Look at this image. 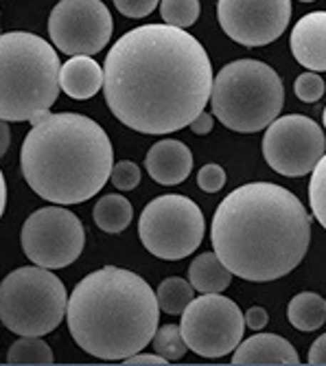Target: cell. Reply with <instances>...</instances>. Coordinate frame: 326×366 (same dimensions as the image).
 <instances>
[{
  "label": "cell",
  "mask_w": 326,
  "mask_h": 366,
  "mask_svg": "<svg viewBox=\"0 0 326 366\" xmlns=\"http://www.w3.org/2000/svg\"><path fill=\"white\" fill-rule=\"evenodd\" d=\"M106 104L141 134H171L198 119L213 94V64L200 40L171 24H143L106 57Z\"/></svg>",
  "instance_id": "6da1fadb"
},
{
  "label": "cell",
  "mask_w": 326,
  "mask_h": 366,
  "mask_svg": "<svg viewBox=\"0 0 326 366\" xmlns=\"http://www.w3.org/2000/svg\"><path fill=\"white\" fill-rule=\"evenodd\" d=\"M210 239L233 274L270 283L296 270L305 259L311 244V215L289 189L250 182L219 202Z\"/></svg>",
  "instance_id": "7a4b0ae2"
},
{
  "label": "cell",
  "mask_w": 326,
  "mask_h": 366,
  "mask_svg": "<svg viewBox=\"0 0 326 366\" xmlns=\"http://www.w3.org/2000/svg\"><path fill=\"white\" fill-rule=\"evenodd\" d=\"M20 167L26 184L46 202L81 204L110 180L114 149L96 121L77 112H46L24 137Z\"/></svg>",
  "instance_id": "3957f363"
},
{
  "label": "cell",
  "mask_w": 326,
  "mask_h": 366,
  "mask_svg": "<svg viewBox=\"0 0 326 366\" xmlns=\"http://www.w3.org/2000/svg\"><path fill=\"white\" fill-rule=\"evenodd\" d=\"M66 320L73 340L86 353L123 362L153 342L158 294L136 272L106 265L75 285Z\"/></svg>",
  "instance_id": "277c9868"
},
{
  "label": "cell",
  "mask_w": 326,
  "mask_h": 366,
  "mask_svg": "<svg viewBox=\"0 0 326 366\" xmlns=\"http://www.w3.org/2000/svg\"><path fill=\"white\" fill-rule=\"evenodd\" d=\"M61 64L36 33L11 31L0 38V117L38 123L57 102Z\"/></svg>",
  "instance_id": "5b68a950"
},
{
  "label": "cell",
  "mask_w": 326,
  "mask_h": 366,
  "mask_svg": "<svg viewBox=\"0 0 326 366\" xmlns=\"http://www.w3.org/2000/svg\"><path fill=\"white\" fill-rule=\"evenodd\" d=\"M210 106L228 129L254 134L278 119L285 106L282 79L258 59H235L217 73Z\"/></svg>",
  "instance_id": "8992f818"
},
{
  "label": "cell",
  "mask_w": 326,
  "mask_h": 366,
  "mask_svg": "<svg viewBox=\"0 0 326 366\" xmlns=\"http://www.w3.org/2000/svg\"><path fill=\"white\" fill-rule=\"evenodd\" d=\"M63 283L42 265L9 272L0 285V320L18 336H46L66 318Z\"/></svg>",
  "instance_id": "52a82bcc"
},
{
  "label": "cell",
  "mask_w": 326,
  "mask_h": 366,
  "mask_svg": "<svg viewBox=\"0 0 326 366\" xmlns=\"http://www.w3.org/2000/svg\"><path fill=\"white\" fill-rule=\"evenodd\" d=\"M204 213L186 195H160L145 207L138 235L158 259L178 261L200 248L204 239Z\"/></svg>",
  "instance_id": "ba28073f"
},
{
  "label": "cell",
  "mask_w": 326,
  "mask_h": 366,
  "mask_svg": "<svg viewBox=\"0 0 326 366\" xmlns=\"http://www.w3.org/2000/svg\"><path fill=\"white\" fill-rule=\"evenodd\" d=\"M245 316L239 305L221 294H202L182 312L180 329L193 353L202 357H223L243 342Z\"/></svg>",
  "instance_id": "9c48e42d"
},
{
  "label": "cell",
  "mask_w": 326,
  "mask_h": 366,
  "mask_svg": "<svg viewBox=\"0 0 326 366\" xmlns=\"http://www.w3.org/2000/svg\"><path fill=\"white\" fill-rule=\"evenodd\" d=\"M20 239L31 263L59 270L79 259L86 246V230L73 211L46 207L26 217Z\"/></svg>",
  "instance_id": "30bf717a"
},
{
  "label": "cell",
  "mask_w": 326,
  "mask_h": 366,
  "mask_svg": "<svg viewBox=\"0 0 326 366\" xmlns=\"http://www.w3.org/2000/svg\"><path fill=\"white\" fill-rule=\"evenodd\" d=\"M326 152L322 127L305 114L278 117L263 137V156L285 178H302L315 169Z\"/></svg>",
  "instance_id": "8fae6325"
},
{
  "label": "cell",
  "mask_w": 326,
  "mask_h": 366,
  "mask_svg": "<svg viewBox=\"0 0 326 366\" xmlns=\"http://www.w3.org/2000/svg\"><path fill=\"white\" fill-rule=\"evenodd\" d=\"M112 16L101 0H59L49 16V36L59 53L94 55L112 38Z\"/></svg>",
  "instance_id": "7c38bea8"
},
{
  "label": "cell",
  "mask_w": 326,
  "mask_h": 366,
  "mask_svg": "<svg viewBox=\"0 0 326 366\" xmlns=\"http://www.w3.org/2000/svg\"><path fill=\"white\" fill-rule=\"evenodd\" d=\"M217 18L223 33L243 46L278 40L291 18V0H219Z\"/></svg>",
  "instance_id": "4fadbf2b"
},
{
  "label": "cell",
  "mask_w": 326,
  "mask_h": 366,
  "mask_svg": "<svg viewBox=\"0 0 326 366\" xmlns=\"http://www.w3.org/2000/svg\"><path fill=\"white\" fill-rule=\"evenodd\" d=\"M291 53L300 66L313 73H326V11L302 16L291 29Z\"/></svg>",
  "instance_id": "5bb4252c"
},
{
  "label": "cell",
  "mask_w": 326,
  "mask_h": 366,
  "mask_svg": "<svg viewBox=\"0 0 326 366\" xmlns=\"http://www.w3.org/2000/svg\"><path fill=\"white\" fill-rule=\"evenodd\" d=\"M147 174L165 187H175L190 176L193 169V154L190 149L173 139L158 141L145 158Z\"/></svg>",
  "instance_id": "9a60e30c"
},
{
  "label": "cell",
  "mask_w": 326,
  "mask_h": 366,
  "mask_svg": "<svg viewBox=\"0 0 326 366\" xmlns=\"http://www.w3.org/2000/svg\"><path fill=\"white\" fill-rule=\"evenodd\" d=\"M59 84L71 99L83 102L106 86V71L90 55H73L61 66Z\"/></svg>",
  "instance_id": "2e32d148"
},
{
  "label": "cell",
  "mask_w": 326,
  "mask_h": 366,
  "mask_svg": "<svg viewBox=\"0 0 326 366\" xmlns=\"http://www.w3.org/2000/svg\"><path fill=\"white\" fill-rule=\"evenodd\" d=\"M300 357L289 340L276 334H256L243 340L233 355V364H298Z\"/></svg>",
  "instance_id": "e0dca14e"
},
{
  "label": "cell",
  "mask_w": 326,
  "mask_h": 366,
  "mask_svg": "<svg viewBox=\"0 0 326 366\" xmlns=\"http://www.w3.org/2000/svg\"><path fill=\"white\" fill-rule=\"evenodd\" d=\"M188 281L202 294H221L233 283V272L225 268L217 252H204L190 263Z\"/></svg>",
  "instance_id": "ac0fdd59"
},
{
  "label": "cell",
  "mask_w": 326,
  "mask_h": 366,
  "mask_svg": "<svg viewBox=\"0 0 326 366\" xmlns=\"http://www.w3.org/2000/svg\"><path fill=\"white\" fill-rule=\"evenodd\" d=\"M287 318L298 331H315L326 322V301L315 292H300L289 301Z\"/></svg>",
  "instance_id": "d6986e66"
},
{
  "label": "cell",
  "mask_w": 326,
  "mask_h": 366,
  "mask_svg": "<svg viewBox=\"0 0 326 366\" xmlns=\"http://www.w3.org/2000/svg\"><path fill=\"white\" fill-rule=\"evenodd\" d=\"M94 224L103 232H123L134 217V209L129 199L118 193H108L94 204Z\"/></svg>",
  "instance_id": "ffe728a7"
},
{
  "label": "cell",
  "mask_w": 326,
  "mask_h": 366,
  "mask_svg": "<svg viewBox=\"0 0 326 366\" xmlns=\"http://www.w3.org/2000/svg\"><path fill=\"white\" fill-rule=\"evenodd\" d=\"M158 303H160V310L167 312V314H182L188 303L195 298V287L190 285V281H184L180 277H171V279H165L158 287Z\"/></svg>",
  "instance_id": "44dd1931"
},
{
  "label": "cell",
  "mask_w": 326,
  "mask_h": 366,
  "mask_svg": "<svg viewBox=\"0 0 326 366\" xmlns=\"http://www.w3.org/2000/svg\"><path fill=\"white\" fill-rule=\"evenodd\" d=\"M9 364H53V351L42 336H22L7 353Z\"/></svg>",
  "instance_id": "7402d4cb"
},
{
  "label": "cell",
  "mask_w": 326,
  "mask_h": 366,
  "mask_svg": "<svg viewBox=\"0 0 326 366\" xmlns=\"http://www.w3.org/2000/svg\"><path fill=\"white\" fill-rule=\"evenodd\" d=\"M200 0H162L160 16L165 18V24L186 29L198 22L200 18Z\"/></svg>",
  "instance_id": "603a6c76"
},
{
  "label": "cell",
  "mask_w": 326,
  "mask_h": 366,
  "mask_svg": "<svg viewBox=\"0 0 326 366\" xmlns=\"http://www.w3.org/2000/svg\"><path fill=\"white\" fill-rule=\"evenodd\" d=\"M153 351L158 355H162L169 362H175V360H182L184 353L188 351V345L184 340V334L178 325H165L156 331L153 336Z\"/></svg>",
  "instance_id": "cb8c5ba5"
},
{
  "label": "cell",
  "mask_w": 326,
  "mask_h": 366,
  "mask_svg": "<svg viewBox=\"0 0 326 366\" xmlns=\"http://www.w3.org/2000/svg\"><path fill=\"white\" fill-rule=\"evenodd\" d=\"M309 204H311L313 217L326 230V154L313 169V176L309 182Z\"/></svg>",
  "instance_id": "d4e9b609"
},
{
  "label": "cell",
  "mask_w": 326,
  "mask_h": 366,
  "mask_svg": "<svg viewBox=\"0 0 326 366\" xmlns=\"http://www.w3.org/2000/svg\"><path fill=\"white\" fill-rule=\"evenodd\" d=\"M293 92H296V97L300 99V102L315 104L324 94V79L313 71L302 73L296 81H293Z\"/></svg>",
  "instance_id": "484cf974"
},
{
  "label": "cell",
  "mask_w": 326,
  "mask_h": 366,
  "mask_svg": "<svg viewBox=\"0 0 326 366\" xmlns=\"http://www.w3.org/2000/svg\"><path fill=\"white\" fill-rule=\"evenodd\" d=\"M110 182L118 189V191H132L141 184V169L138 164L132 160H121L114 164Z\"/></svg>",
  "instance_id": "4316f807"
},
{
  "label": "cell",
  "mask_w": 326,
  "mask_h": 366,
  "mask_svg": "<svg viewBox=\"0 0 326 366\" xmlns=\"http://www.w3.org/2000/svg\"><path fill=\"white\" fill-rule=\"evenodd\" d=\"M198 184L206 193L221 191L223 184H225V172H223V167H219V164H215V162L204 164V167L200 169V174H198Z\"/></svg>",
  "instance_id": "83f0119b"
},
{
  "label": "cell",
  "mask_w": 326,
  "mask_h": 366,
  "mask_svg": "<svg viewBox=\"0 0 326 366\" xmlns=\"http://www.w3.org/2000/svg\"><path fill=\"white\" fill-rule=\"evenodd\" d=\"M158 3H162V0H114V7L123 16L136 20V18L149 16L158 7Z\"/></svg>",
  "instance_id": "f1b7e54d"
},
{
  "label": "cell",
  "mask_w": 326,
  "mask_h": 366,
  "mask_svg": "<svg viewBox=\"0 0 326 366\" xmlns=\"http://www.w3.org/2000/svg\"><path fill=\"white\" fill-rule=\"evenodd\" d=\"M309 364L315 366H326V334H322L309 349Z\"/></svg>",
  "instance_id": "f546056e"
},
{
  "label": "cell",
  "mask_w": 326,
  "mask_h": 366,
  "mask_svg": "<svg viewBox=\"0 0 326 366\" xmlns=\"http://www.w3.org/2000/svg\"><path fill=\"white\" fill-rule=\"evenodd\" d=\"M245 325L252 331H260V329L268 325V312L263 307H250L245 312Z\"/></svg>",
  "instance_id": "4dcf8cb0"
},
{
  "label": "cell",
  "mask_w": 326,
  "mask_h": 366,
  "mask_svg": "<svg viewBox=\"0 0 326 366\" xmlns=\"http://www.w3.org/2000/svg\"><path fill=\"white\" fill-rule=\"evenodd\" d=\"M213 125H215L213 117L208 112H202L198 119L190 123V132H193V134H198V137H204V134H208V132L213 129Z\"/></svg>",
  "instance_id": "1f68e13d"
},
{
  "label": "cell",
  "mask_w": 326,
  "mask_h": 366,
  "mask_svg": "<svg viewBox=\"0 0 326 366\" xmlns=\"http://www.w3.org/2000/svg\"><path fill=\"white\" fill-rule=\"evenodd\" d=\"M125 364H169V360H165L162 355H158L156 351L151 353V355H143V353H136V355H132V357H127V360H123Z\"/></svg>",
  "instance_id": "d6a6232c"
},
{
  "label": "cell",
  "mask_w": 326,
  "mask_h": 366,
  "mask_svg": "<svg viewBox=\"0 0 326 366\" xmlns=\"http://www.w3.org/2000/svg\"><path fill=\"white\" fill-rule=\"evenodd\" d=\"M9 121H3L0 123V132H3V143H0V152H7L9 149V141H11V134H9V125H7Z\"/></svg>",
  "instance_id": "836d02e7"
},
{
  "label": "cell",
  "mask_w": 326,
  "mask_h": 366,
  "mask_svg": "<svg viewBox=\"0 0 326 366\" xmlns=\"http://www.w3.org/2000/svg\"><path fill=\"white\" fill-rule=\"evenodd\" d=\"M0 184H3V213H5V209H7V180H5V176H0Z\"/></svg>",
  "instance_id": "e575fe53"
},
{
  "label": "cell",
  "mask_w": 326,
  "mask_h": 366,
  "mask_svg": "<svg viewBox=\"0 0 326 366\" xmlns=\"http://www.w3.org/2000/svg\"><path fill=\"white\" fill-rule=\"evenodd\" d=\"M322 123H324V127H326V108H324V114H322Z\"/></svg>",
  "instance_id": "d590c367"
},
{
  "label": "cell",
  "mask_w": 326,
  "mask_h": 366,
  "mask_svg": "<svg viewBox=\"0 0 326 366\" xmlns=\"http://www.w3.org/2000/svg\"><path fill=\"white\" fill-rule=\"evenodd\" d=\"M300 3H315V0H300Z\"/></svg>",
  "instance_id": "8d00e7d4"
}]
</instances>
